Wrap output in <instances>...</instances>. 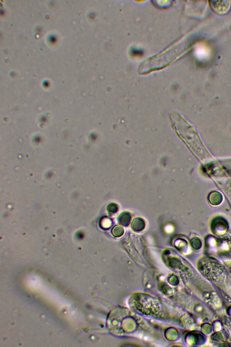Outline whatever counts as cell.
<instances>
[{
    "label": "cell",
    "instance_id": "6da1fadb",
    "mask_svg": "<svg viewBox=\"0 0 231 347\" xmlns=\"http://www.w3.org/2000/svg\"><path fill=\"white\" fill-rule=\"evenodd\" d=\"M145 227V221L141 218L137 217L135 219L131 224V228L135 232L142 231Z\"/></svg>",
    "mask_w": 231,
    "mask_h": 347
},
{
    "label": "cell",
    "instance_id": "7a4b0ae2",
    "mask_svg": "<svg viewBox=\"0 0 231 347\" xmlns=\"http://www.w3.org/2000/svg\"><path fill=\"white\" fill-rule=\"evenodd\" d=\"M131 219V215L129 213L124 212L120 215L118 221L122 226H127L129 225Z\"/></svg>",
    "mask_w": 231,
    "mask_h": 347
},
{
    "label": "cell",
    "instance_id": "3957f363",
    "mask_svg": "<svg viewBox=\"0 0 231 347\" xmlns=\"http://www.w3.org/2000/svg\"><path fill=\"white\" fill-rule=\"evenodd\" d=\"M124 229L120 226H116L112 230V234L116 238L121 237L124 233Z\"/></svg>",
    "mask_w": 231,
    "mask_h": 347
},
{
    "label": "cell",
    "instance_id": "277c9868",
    "mask_svg": "<svg viewBox=\"0 0 231 347\" xmlns=\"http://www.w3.org/2000/svg\"><path fill=\"white\" fill-rule=\"evenodd\" d=\"M107 209L108 212L110 214H114L117 212L118 208L117 204L112 203L108 206Z\"/></svg>",
    "mask_w": 231,
    "mask_h": 347
}]
</instances>
